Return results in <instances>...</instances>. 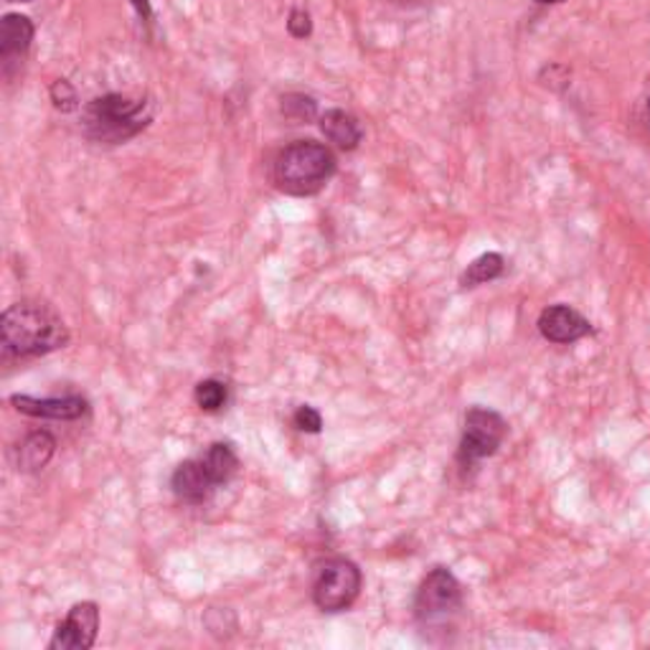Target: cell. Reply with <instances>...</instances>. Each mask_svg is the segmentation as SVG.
I'll return each instance as SVG.
<instances>
[{
    "instance_id": "cell-1",
    "label": "cell",
    "mask_w": 650,
    "mask_h": 650,
    "mask_svg": "<svg viewBox=\"0 0 650 650\" xmlns=\"http://www.w3.org/2000/svg\"><path fill=\"white\" fill-rule=\"evenodd\" d=\"M66 344L70 331L44 303H15L0 318V346L6 358L46 356Z\"/></svg>"
},
{
    "instance_id": "cell-2",
    "label": "cell",
    "mask_w": 650,
    "mask_h": 650,
    "mask_svg": "<svg viewBox=\"0 0 650 650\" xmlns=\"http://www.w3.org/2000/svg\"><path fill=\"white\" fill-rule=\"evenodd\" d=\"M153 119L148 99H130L125 94H105L82 109L84 135L94 143L119 145L140 135Z\"/></svg>"
},
{
    "instance_id": "cell-3",
    "label": "cell",
    "mask_w": 650,
    "mask_h": 650,
    "mask_svg": "<svg viewBox=\"0 0 650 650\" xmlns=\"http://www.w3.org/2000/svg\"><path fill=\"white\" fill-rule=\"evenodd\" d=\"M336 174V156L328 145L297 140L280 150L272 166V181L290 196H313Z\"/></svg>"
},
{
    "instance_id": "cell-4",
    "label": "cell",
    "mask_w": 650,
    "mask_h": 650,
    "mask_svg": "<svg viewBox=\"0 0 650 650\" xmlns=\"http://www.w3.org/2000/svg\"><path fill=\"white\" fill-rule=\"evenodd\" d=\"M463 610V587L450 569L434 567L422 579L415 597V618L424 630L450 622Z\"/></svg>"
},
{
    "instance_id": "cell-5",
    "label": "cell",
    "mask_w": 650,
    "mask_h": 650,
    "mask_svg": "<svg viewBox=\"0 0 650 650\" xmlns=\"http://www.w3.org/2000/svg\"><path fill=\"white\" fill-rule=\"evenodd\" d=\"M361 569L350 559H328L313 579V602L323 612H344L361 595Z\"/></svg>"
},
{
    "instance_id": "cell-6",
    "label": "cell",
    "mask_w": 650,
    "mask_h": 650,
    "mask_svg": "<svg viewBox=\"0 0 650 650\" xmlns=\"http://www.w3.org/2000/svg\"><path fill=\"white\" fill-rule=\"evenodd\" d=\"M506 432L509 424L499 412L485 407H473L465 415V430L458 448V463L463 468H473L481 460L495 455V450L506 440Z\"/></svg>"
},
{
    "instance_id": "cell-7",
    "label": "cell",
    "mask_w": 650,
    "mask_h": 650,
    "mask_svg": "<svg viewBox=\"0 0 650 650\" xmlns=\"http://www.w3.org/2000/svg\"><path fill=\"white\" fill-rule=\"evenodd\" d=\"M99 610L94 602H76L64 622H59L54 638L49 640L51 650H90L97 640Z\"/></svg>"
},
{
    "instance_id": "cell-8",
    "label": "cell",
    "mask_w": 650,
    "mask_h": 650,
    "mask_svg": "<svg viewBox=\"0 0 650 650\" xmlns=\"http://www.w3.org/2000/svg\"><path fill=\"white\" fill-rule=\"evenodd\" d=\"M538 333L552 344H577L593 333V323L569 305H549L538 315Z\"/></svg>"
},
{
    "instance_id": "cell-9",
    "label": "cell",
    "mask_w": 650,
    "mask_h": 650,
    "mask_svg": "<svg viewBox=\"0 0 650 650\" xmlns=\"http://www.w3.org/2000/svg\"><path fill=\"white\" fill-rule=\"evenodd\" d=\"M33 23L29 15L8 13L0 21V62H3V74L11 76L23 64L33 41Z\"/></svg>"
},
{
    "instance_id": "cell-10",
    "label": "cell",
    "mask_w": 650,
    "mask_h": 650,
    "mask_svg": "<svg viewBox=\"0 0 650 650\" xmlns=\"http://www.w3.org/2000/svg\"><path fill=\"white\" fill-rule=\"evenodd\" d=\"M11 405L15 412L29 415V417H44V419H80L87 415V399L84 397H51V399H36L25 395H13Z\"/></svg>"
},
{
    "instance_id": "cell-11",
    "label": "cell",
    "mask_w": 650,
    "mask_h": 650,
    "mask_svg": "<svg viewBox=\"0 0 650 650\" xmlns=\"http://www.w3.org/2000/svg\"><path fill=\"white\" fill-rule=\"evenodd\" d=\"M170 488H174L176 499L184 503H203L211 499V493L217 491V483L211 481L207 470H203L201 460H186L176 468L174 478H170Z\"/></svg>"
},
{
    "instance_id": "cell-12",
    "label": "cell",
    "mask_w": 650,
    "mask_h": 650,
    "mask_svg": "<svg viewBox=\"0 0 650 650\" xmlns=\"http://www.w3.org/2000/svg\"><path fill=\"white\" fill-rule=\"evenodd\" d=\"M321 130L325 135V140L333 143L340 150H356L358 143L364 140V130L361 125H358V119L344 113V109H328V113L321 117Z\"/></svg>"
},
{
    "instance_id": "cell-13",
    "label": "cell",
    "mask_w": 650,
    "mask_h": 650,
    "mask_svg": "<svg viewBox=\"0 0 650 650\" xmlns=\"http://www.w3.org/2000/svg\"><path fill=\"white\" fill-rule=\"evenodd\" d=\"M56 452V440L54 434H49L44 430L25 434V440L19 444V468L23 473H36V470L46 468L49 460L54 458Z\"/></svg>"
},
{
    "instance_id": "cell-14",
    "label": "cell",
    "mask_w": 650,
    "mask_h": 650,
    "mask_svg": "<svg viewBox=\"0 0 650 650\" xmlns=\"http://www.w3.org/2000/svg\"><path fill=\"white\" fill-rule=\"evenodd\" d=\"M199 460H201L203 470H207L209 478L217 485L232 481V475L237 473V468H239L237 452H234V448L229 442H213V444H209V450L203 452V455Z\"/></svg>"
},
{
    "instance_id": "cell-15",
    "label": "cell",
    "mask_w": 650,
    "mask_h": 650,
    "mask_svg": "<svg viewBox=\"0 0 650 650\" xmlns=\"http://www.w3.org/2000/svg\"><path fill=\"white\" fill-rule=\"evenodd\" d=\"M503 272H506V260H503L501 254L488 252L468 264V270L463 272V275H460V285L463 287L485 285V282L499 280Z\"/></svg>"
},
{
    "instance_id": "cell-16",
    "label": "cell",
    "mask_w": 650,
    "mask_h": 650,
    "mask_svg": "<svg viewBox=\"0 0 650 650\" xmlns=\"http://www.w3.org/2000/svg\"><path fill=\"white\" fill-rule=\"evenodd\" d=\"M280 113L287 119H293L295 125L313 123V119L318 117V102L307 97L303 92H290L280 99Z\"/></svg>"
},
{
    "instance_id": "cell-17",
    "label": "cell",
    "mask_w": 650,
    "mask_h": 650,
    "mask_svg": "<svg viewBox=\"0 0 650 650\" xmlns=\"http://www.w3.org/2000/svg\"><path fill=\"white\" fill-rule=\"evenodd\" d=\"M193 399H196V405L203 409V412H219V409L224 407L227 399H229L227 384H221L217 379L201 381L193 391Z\"/></svg>"
},
{
    "instance_id": "cell-18",
    "label": "cell",
    "mask_w": 650,
    "mask_h": 650,
    "mask_svg": "<svg viewBox=\"0 0 650 650\" xmlns=\"http://www.w3.org/2000/svg\"><path fill=\"white\" fill-rule=\"evenodd\" d=\"M49 97L51 102H54L59 113H74V109L80 107V94H76V90L72 87V82L66 80H56L54 84H51Z\"/></svg>"
},
{
    "instance_id": "cell-19",
    "label": "cell",
    "mask_w": 650,
    "mask_h": 650,
    "mask_svg": "<svg viewBox=\"0 0 650 650\" xmlns=\"http://www.w3.org/2000/svg\"><path fill=\"white\" fill-rule=\"evenodd\" d=\"M287 31L293 39H307L313 33V19L305 8H293L287 19Z\"/></svg>"
},
{
    "instance_id": "cell-20",
    "label": "cell",
    "mask_w": 650,
    "mask_h": 650,
    "mask_svg": "<svg viewBox=\"0 0 650 650\" xmlns=\"http://www.w3.org/2000/svg\"><path fill=\"white\" fill-rule=\"evenodd\" d=\"M293 422H295V427L301 432L318 434L323 430V417H321V412L315 407H307V405L297 409L295 417H293Z\"/></svg>"
},
{
    "instance_id": "cell-21",
    "label": "cell",
    "mask_w": 650,
    "mask_h": 650,
    "mask_svg": "<svg viewBox=\"0 0 650 650\" xmlns=\"http://www.w3.org/2000/svg\"><path fill=\"white\" fill-rule=\"evenodd\" d=\"M135 11H138V15L143 21H150L153 19V8H150V0H130Z\"/></svg>"
},
{
    "instance_id": "cell-22",
    "label": "cell",
    "mask_w": 650,
    "mask_h": 650,
    "mask_svg": "<svg viewBox=\"0 0 650 650\" xmlns=\"http://www.w3.org/2000/svg\"><path fill=\"white\" fill-rule=\"evenodd\" d=\"M646 125H648V130H650V99H648V105H646Z\"/></svg>"
},
{
    "instance_id": "cell-23",
    "label": "cell",
    "mask_w": 650,
    "mask_h": 650,
    "mask_svg": "<svg viewBox=\"0 0 650 650\" xmlns=\"http://www.w3.org/2000/svg\"><path fill=\"white\" fill-rule=\"evenodd\" d=\"M536 3H542V6H554V3H562V0H536Z\"/></svg>"
},
{
    "instance_id": "cell-24",
    "label": "cell",
    "mask_w": 650,
    "mask_h": 650,
    "mask_svg": "<svg viewBox=\"0 0 650 650\" xmlns=\"http://www.w3.org/2000/svg\"><path fill=\"white\" fill-rule=\"evenodd\" d=\"M11 3H31V0H11Z\"/></svg>"
}]
</instances>
